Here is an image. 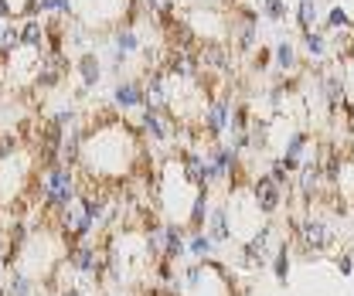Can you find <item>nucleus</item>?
I'll use <instances>...</instances> for the list:
<instances>
[{
	"label": "nucleus",
	"mask_w": 354,
	"mask_h": 296,
	"mask_svg": "<svg viewBox=\"0 0 354 296\" xmlns=\"http://www.w3.org/2000/svg\"><path fill=\"white\" fill-rule=\"evenodd\" d=\"M147 143L140 136L136 123L113 116L106 123H92L86 127V140H82V154L75 174L95 181L102 187H123L136 170H147Z\"/></svg>",
	"instance_id": "1"
},
{
	"label": "nucleus",
	"mask_w": 354,
	"mask_h": 296,
	"mask_svg": "<svg viewBox=\"0 0 354 296\" xmlns=\"http://www.w3.org/2000/svg\"><path fill=\"white\" fill-rule=\"evenodd\" d=\"M65 249H68V242H65V235L55 225L31 228V235L24 239V246L14 255V269H21L38 286H51L58 266L65 262Z\"/></svg>",
	"instance_id": "2"
},
{
	"label": "nucleus",
	"mask_w": 354,
	"mask_h": 296,
	"mask_svg": "<svg viewBox=\"0 0 354 296\" xmlns=\"http://www.w3.org/2000/svg\"><path fill=\"white\" fill-rule=\"evenodd\" d=\"M174 290L177 296H235V272L218 259H198L184 266Z\"/></svg>",
	"instance_id": "3"
},
{
	"label": "nucleus",
	"mask_w": 354,
	"mask_h": 296,
	"mask_svg": "<svg viewBox=\"0 0 354 296\" xmlns=\"http://www.w3.org/2000/svg\"><path fill=\"white\" fill-rule=\"evenodd\" d=\"M31 191H35V198L41 201V212L55 214L58 208H68V205L79 198V174H75V167H65V164L44 167L35 174Z\"/></svg>",
	"instance_id": "4"
},
{
	"label": "nucleus",
	"mask_w": 354,
	"mask_h": 296,
	"mask_svg": "<svg viewBox=\"0 0 354 296\" xmlns=\"http://www.w3.org/2000/svg\"><path fill=\"white\" fill-rule=\"evenodd\" d=\"M35 157H31V147H21L7 157H0V208L28 198L31 191V181H35Z\"/></svg>",
	"instance_id": "5"
},
{
	"label": "nucleus",
	"mask_w": 354,
	"mask_h": 296,
	"mask_svg": "<svg viewBox=\"0 0 354 296\" xmlns=\"http://www.w3.org/2000/svg\"><path fill=\"white\" fill-rule=\"evenodd\" d=\"M300 249L307 255H320V252H330L334 249V242H337V232L324 221V218H313V214H307V218H300V228L290 235Z\"/></svg>",
	"instance_id": "6"
},
{
	"label": "nucleus",
	"mask_w": 354,
	"mask_h": 296,
	"mask_svg": "<svg viewBox=\"0 0 354 296\" xmlns=\"http://www.w3.org/2000/svg\"><path fill=\"white\" fill-rule=\"evenodd\" d=\"M177 123L167 109H140V120H136V129L143 136V143H157V147H171L177 136Z\"/></svg>",
	"instance_id": "7"
},
{
	"label": "nucleus",
	"mask_w": 354,
	"mask_h": 296,
	"mask_svg": "<svg viewBox=\"0 0 354 296\" xmlns=\"http://www.w3.org/2000/svg\"><path fill=\"white\" fill-rule=\"evenodd\" d=\"M228 35H232V51L235 55H252L259 48V10L239 7L228 21Z\"/></svg>",
	"instance_id": "8"
},
{
	"label": "nucleus",
	"mask_w": 354,
	"mask_h": 296,
	"mask_svg": "<svg viewBox=\"0 0 354 296\" xmlns=\"http://www.w3.org/2000/svg\"><path fill=\"white\" fill-rule=\"evenodd\" d=\"M72 68H75V65H72V58H68L65 51H44L41 65H38V75H35V89H38V92L58 89V85L68 79Z\"/></svg>",
	"instance_id": "9"
},
{
	"label": "nucleus",
	"mask_w": 354,
	"mask_h": 296,
	"mask_svg": "<svg viewBox=\"0 0 354 296\" xmlns=\"http://www.w3.org/2000/svg\"><path fill=\"white\" fill-rule=\"evenodd\" d=\"M232 65H235V51L225 41H201V48H198V68H201V75H208V79L212 75H228Z\"/></svg>",
	"instance_id": "10"
},
{
	"label": "nucleus",
	"mask_w": 354,
	"mask_h": 296,
	"mask_svg": "<svg viewBox=\"0 0 354 296\" xmlns=\"http://www.w3.org/2000/svg\"><path fill=\"white\" fill-rule=\"evenodd\" d=\"M249 194H252V201H256V208H259L263 218H272V214L286 205V191H279V187L269 181V174H259V177L249 181Z\"/></svg>",
	"instance_id": "11"
},
{
	"label": "nucleus",
	"mask_w": 354,
	"mask_h": 296,
	"mask_svg": "<svg viewBox=\"0 0 354 296\" xmlns=\"http://www.w3.org/2000/svg\"><path fill=\"white\" fill-rule=\"evenodd\" d=\"M113 109L120 116L140 113L143 109V82L140 79H120V82L113 85Z\"/></svg>",
	"instance_id": "12"
},
{
	"label": "nucleus",
	"mask_w": 354,
	"mask_h": 296,
	"mask_svg": "<svg viewBox=\"0 0 354 296\" xmlns=\"http://www.w3.org/2000/svg\"><path fill=\"white\" fill-rule=\"evenodd\" d=\"M310 147H313V140H310L307 129H293V133L286 136V143H283V154H279L283 167L290 170V174H297V170L304 167V160H307Z\"/></svg>",
	"instance_id": "13"
},
{
	"label": "nucleus",
	"mask_w": 354,
	"mask_h": 296,
	"mask_svg": "<svg viewBox=\"0 0 354 296\" xmlns=\"http://www.w3.org/2000/svg\"><path fill=\"white\" fill-rule=\"evenodd\" d=\"M272 68H276L283 79H293V75L300 72V55H297V44L286 41V38H279V41L272 44Z\"/></svg>",
	"instance_id": "14"
},
{
	"label": "nucleus",
	"mask_w": 354,
	"mask_h": 296,
	"mask_svg": "<svg viewBox=\"0 0 354 296\" xmlns=\"http://www.w3.org/2000/svg\"><path fill=\"white\" fill-rule=\"evenodd\" d=\"M205 232H208V239L215 242V246H228L232 242V225H228V208L225 205H215L208 218H205Z\"/></svg>",
	"instance_id": "15"
},
{
	"label": "nucleus",
	"mask_w": 354,
	"mask_h": 296,
	"mask_svg": "<svg viewBox=\"0 0 354 296\" xmlns=\"http://www.w3.org/2000/svg\"><path fill=\"white\" fill-rule=\"evenodd\" d=\"M75 72H79V82L86 92H92L95 85L102 82V62H99V55L95 51H86L79 62H75Z\"/></svg>",
	"instance_id": "16"
},
{
	"label": "nucleus",
	"mask_w": 354,
	"mask_h": 296,
	"mask_svg": "<svg viewBox=\"0 0 354 296\" xmlns=\"http://www.w3.org/2000/svg\"><path fill=\"white\" fill-rule=\"evenodd\" d=\"M21 44L31 51H48V38H44V17H24L21 21Z\"/></svg>",
	"instance_id": "17"
},
{
	"label": "nucleus",
	"mask_w": 354,
	"mask_h": 296,
	"mask_svg": "<svg viewBox=\"0 0 354 296\" xmlns=\"http://www.w3.org/2000/svg\"><path fill=\"white\" fill-rule=\"evenodd\" d=\"M317 31H324V35H330V31H354V17L351 10L344 7V3H334L324 17H320V24H317Z\"/></svg>",
	"instance_id": "18"
},
{
	"label": "nucleus",
	"mask_w": 354,
	"mask_h": 296,
	"mask_svg": "<svg viewBox=\"0 0 354 296\" xmlns=\"http://www.w3.org/2000/svg\"><path fill=\"white\" fill-rule=\"evenodd\" d=\"M320 3L317 0H297V7H293V21H297V28L307 35V31H313L317 24H320Z\"/></svg>",
	"instance_id": "19"
},
{
	"label": "nucleus",
	"mask_w": 354,
	"mask_h": 296,
	"mask_svg": "<svg viewBox=\"0 0 354 296\" xmlns=\"http://www.w3.org/2000/svg\"><path fill=\"white\" fill-rule=\"evenodd\" d=\"M215 252H218V246L208 239L205 228L187 232V255H191V259H215Z\"/></svg>",
	"instance_id": "20"
},
{
	"label": "nucleus",
	"mask_w": 354,
	"mask_h": 296,
	"mask_svg": "<svg viewBox=\"0 0 354 296\" xmlns=\"http://www.w3.org/2000/svg\"><path fill=\"white\" fill-rule=\"evenodd\" d=\"M304 55H307L310 62H317V65H324L327 62V55H330V44H327V35L324 31H307L304 35Z\"/></svg>",
	"instance_id": "21"
},
{
	"label": "nucleus",
	"mask_w": 354,
	"mask_h": 296,
	"mask_svg": "<svg viewBox=\"0 0 354 296\" xmlns=\"http://www.w3.org/2000/svg\"><path fill=\"white\" fill-rule=\"evenodd\" d=\"M187 255V228H177V225H167V249H164V259L167 262H180Z\"/></svg>",
	"instance_id": "22"
},
{
	"label": "nucleus",
	"mask_w": 354,
	"mask_h": 296,
	"mask_svg": "<svg viewBox=\"0 0 354 296\" xmlns=\"http://www.w3.org/2000/svg\"><path fill=\"white\" fill-rule=\"evenodd\" d=\"M3 290H7V296H38V283H35V279H28L21 269H10V272H7Z\"/></svg>",
	"instance_id": "23"
},
{
	"label": "nucleus",
	"mask_w": 354,
	"mask_h": 296,
	"mask_svg": "<svg viewBox=\"0 0 354 296\" xmlns=\"http://www.w3.org/2000/svg\"><path fill=\"white\" fill-rule=\"evenodd\" d=\"M269 269H272V276H276V283H286L290 279V272H293V255H290V242H283L272 259H269Z\"/></svg>",
	"instance_id": "24"
},
{
	"label": "nucleus",
	"mask_w": 354,
	"mask_h": 296,
	"mask_svg": "<svg viewBox=\"0 0 354 296\" xmlns=\"http://www.w3.org/2000/svg\"><path fill=\"white\" fill-rule=\"evenodd\" d=\"M266 174H269V181H272L279 191H286V194L293 191V174L283 167V160H279V157H272V160H269V170H266Z\"/></svg>",
	"instance_id": "25"
},
{
	"label": "nucleus",
	"mask_w": 354,
	"mask_h": 296,
	"mask_svg": "<svg viewBox=\"0 0 354 296\" xmlns=\"http://www.w3.org/2000/svg\"><path fill=\"white\" fill-rule=\"evenodd\" d=\"M259 14H263L266 21L279 24V21H286L290 7H286V0H259Z\"/></svg>",
	"instance_id": "26"
},
{
	"label": "nucleus",
	"mask_w": 354,
	"mask_h": 296,
	"mask_svg": "<svg viewBox=\"0 0 354 296\" xmlns=\"http://www.w3.org/2000/svg\"><path fill=\"white\" fill-rule=\"evenodd\" d=\"M252 68H256V72H269V68H272V48H263V44H259V48L252 51Z\"/></svg>",
	"instance_id": "27"
},
{
	"label": "nucleus",
	"mask_w": 354,
	"mask_h": 296,
	"mask_svg": "<svg viewBox=\"0 0 354 296\" xmlns=\"http://www.w3.org/2000/svg\"><path fill=\"white\" fill-rule=\"evenodd\" d=\"M337 272H341V276H354V255L351 252L337 255Z\"/></svg>",
	"instance_id": "28"
},
{
	"label": "nucleus",
	"mask_w": 354,
	"mask_h": 296,
	"mask_svg": "<svg viewBox=\"0 0 354 296\" xmlns=\"http://www.w3.org/2000/svg\"><path fill=\"white\" fill-rule=\"evenodd\" d=\"M7 3L14 7V21H17V17H24V7H28L31 0H7Z\"/></svg>",
	"instance_id": "29"
},
{
	"label": "nucleus",
	"mask_w": 354,
	"mask_h": 296,
	"mask_svg": "<svg viewBox=\"0 0 354 296\" xmlns=\"http://www.w3.org/2000/svg\"><path fill=\"white\" fill-rule=\"evenodd\" d=\"M82 293H86L82 286H62V290H58V296H82Z\"/></svg>",
	"instance_id": "30"
},
{
	"label": "nucleus",
	"mask_w": 354,
	"mask_h": 296,
	"mask_svg": "<svg viewBox=\"0 0 354 296\" xmlns=\"http://www.w3.org/2000/svg\"><path fill=\"white\" fill-rule=\"evenodd\" d=\"M0 296H7V290H3V286H0Z\"/></svg>",
	"instance_id": "31"
},
{
	"label": "nucleus",
	"mask_w": 354,
	"mask_h": 296,
	"mask_svg": "<svg viewBox=\"0 0 354 296\" xmlns=\"http://www.w3.org/2000/svg\"><path fill=\"white\" fill-rule=\"evenodd\" d=\"M0 272H3V266H0Z\"/></svg>",
	"instance_id": "32"
}]
</instances>
